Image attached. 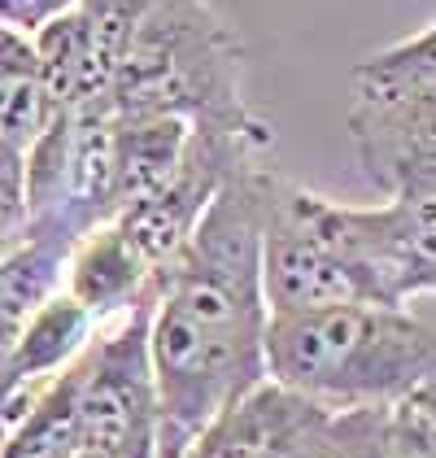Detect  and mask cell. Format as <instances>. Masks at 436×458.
I'll use <instances>...</instances> for the list:
<instances>
[{
    "instance_id": "obj_12",
    "label": "cell",
    "mask_w": 436,
    "mask_h": 458,
    "mask_svg": "<svg viewBox=\"0 0 436 458\" xmlns=\"http://www.w3.org/2000/svg\"><path fill=\"white\" fill-rule=\"evenodd\" d=\"M79 423H74V362L22 411L0 441V458H74Z\"/></svg>"
},
{
    "instance_id": "obj_10",
    "label": "cell",
    "mask_w": 436,
    "mask_h": 458,
    "mask_svg": "<svg viewBox=\"0 0 436 458\" xmlns=\"http://www.w3.org/2000/svg\"><path fill=\"white\" fill-rule=\"evenodd\" d=\"M113 123V183L109 201L113 218L157 192L166 179L180 171L183 153L192 144V123L175 114H140V118H109Z\"/></svg>"
},
{
    "instance_id": "obj_8",
    "label": "cell",
    "mask_w": 436,
    "mask_h": 458,
    "mask_svg": "<svg viewBox=\"0 0 436 458\" xmlns=\"http://www.w3.org/2000/svg\"><path fill=\"white\" fill-rule=\"evenodd\" d=\"M62 293L101 327V323L127 315L136 306H153L157 280L136 258V249L122 241V232L113 223H101L74 241L71 258H66Z\"/></svg>"
},
{
    "instance_id": "obj_13",
    "label": "cell",
    "mask_w": 436,
    "mask_h": 458,
    "mask_svg": "<svg viewBox=\"0 0 436 458\" xmlns=\"http://www.w3.org/2000/svg\"><path fill=\"white\" fill-rule=\"evenodd\" d=\"M27 232V157L22 148L0 140V253Z\"/></svg>"
},
{
    "instance_id": "obj_7",
    "label": "cell",
    "mask_w": 436,
    "mask_h": 458,
    "mask_svg": "<svg viewBox=\"0 0 436 458\" xmlns=\"http://www.w3.org/2000/svg\"><path fill=\"white\" fill-rule=\"evenodd\" d=\"M327 406L262 380L205 423L180 458H306Z\"/></svg>"
},
{
    "instance_id": "obj_5",
    "label": "cell",
    "mask_w": 436,
    "mask_h": 458,
    "mask_svg": "<svg viewBox=\"0 0 436 458\" xmlns=\"http://www.w3.org/2000/svg\"><path fill=\"white\" fill-rule=\"evenodd\" d=\"M349 136L363 175L389 197L436 201V31L415 36L358 62Z\"/></svg>"
},
{
    "instance_id": "obj_11",
    "label": "cell",
    "mask_w": 436,
    "mask_h": 458,
    "mask_svg": "<svg viewBox=\"0 0 436 458\" xmlns=\"http://www.w3.org/2000/svg\"><path fill=\"white\" fill-rule=\"evenodd\" d=\"M48 118L53 106L44 92L36 44L13 27H0V140L27 148Z\"/></svg>"
},
{
    "instance_id": "obj_15",
    "label": "cell",
    "mask_w": 436,
    "mask_h": 458,
    "mask_svg": "<svg viewBox=\"0 0 436 458\" xmlns=\"http://www.w3.org/2000/svg\"><path fill=\"white\" fill-rule=\"evenodd\" d=\"M74 458H96V454H74Z\"/></svg>"
},
{
    "instance_id": "obj_4",
    "label": "cell",
    "mask_w": 436,
    "mask_h": 458,
    "mask_svg": "<svg viewBox=\"0 0 436 458\" xmlns=\"http://www.w3.org/2000/svg\"><path fill=\"white\" fill-rule=\"evenodd\" d=\"M266 380L319 406H393L432 388L428 297L410 306H319L266 318Z\"/></svg>"
},
{
    "instance_id": "obj_6",
    "label": "cell",
    "mask_w": 436,
    "mask_h": 458,
    "mask_svg": "<svg viewBox=\"0 0 436 458\" xmlns=\"http://www.w3.org/2000/svg\"><path fill=\"white\" fill-rule=\"evenodd\" d=\"M148 310L136 306L92 332L74 358L79 454L157 458V388L148 367Z\"/></svg>"
},
{
    "instance_id": "obj_3",
    "label": "cell",
    "mask_w": 436,
    "mask_h": 458,
    "mask_svg": "<svg viewBox=\"0 0 436 458\" xmlns=\"http://www.w3.org/2000/svg\"><path fill=\"white\" fill-rule=\"evenodd\" d=\"M432 201L389 197L340 206L275 179L262 227V293L271 315L319 306H410L432 293Z\"/></svg>"
},
{
    "instance_id": "obj_14",
    "label": "cell",
    "mask_w": 436,
    "mask_h": 458,
    "mask_svg": "<svg viewBox=\"0 0 436 458\" xmlns=\"http://www.w3.org/2000/svg\"><path fill=\"white\" fill-rule=\"evenodd\" d=\"M74 0H0V27H13L22 36H36L44 22L66 13Z\"/></svg>"
},
{
    "instance_id": "obj_16",
    "label": "cell",
    "mask_w": 436,
    "mask_h": 458,
    "mask_svg": "<svg viewBox=\"0 0 436 458\" xmlns=\"http://www.w3.org/2000/svg\"><path fill=\"white\" fill-rule=\"evenodd\" d=\"M423 458H432V454H423Z\"/></svg>"
},
{
    "instance_id": "obj_1",
    "label": "cell",
    "mask_w": 436,
    "mask_h": 458,
    "mask_svg": "<svg viewBox=\"0 0 436 458\" xmlns=\"http://www.w3.org/2000/svg\"><path fill=\"white\" fill-rule=\"evenodd\" d=\"M275 179L262 157L236 166L157 284L148 310L157 458H180L218 411L266 380L262 227Z\"/></svg>"
},
{
    "instance_id": "obj_9",
    "label": "cell",
    "mask_w": 436,
    "mask_h": 458,
    "mask_svg": "<svg viewBox=\"0 0 436 458\" xmlns=\"http://www.w3.org/2000/svg\"><path fill=\"white\" fill-rule=\"evenodd\" d=\"M71 249V232L27 227L0 253V358L13 350V341L27 332V323L62 293Z\"/></svg>"
},
{
    "instance_id": "obj_2",
    "label": "cell",
    "mask_w": 436,
    "mask_h": 458,
    "mask_svg": "<svg viewBox=\"0 0 436 458\" xmlns=\"http://www.w3.org/2000/svg\"><path fill=\"white\" fill-rule=\"evenodd\" d=\"M31 44L57 109L175 114L192 127L271 140L245 101V48L210 0H74Z\"/></svg>"
}]
</instances>
